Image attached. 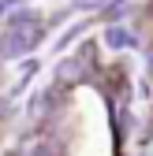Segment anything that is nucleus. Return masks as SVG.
Returning <instances> with one entry per match:
<instances>
[{"instance_id":"f257e3e1","label":"nucleus","mask_w":153,"mask_h":156,"mask_svg":"<svg viewBox=\"0 0 153 156\" xmlns=\"http://www.w3.org/2000/svg\"><path fill=\"white\" fill-rule=\"evenodd\" d=\"M105 45H108V48H127V45H131V34H127V30H108V34H105Z\"/></svg>"}]
</instances>
